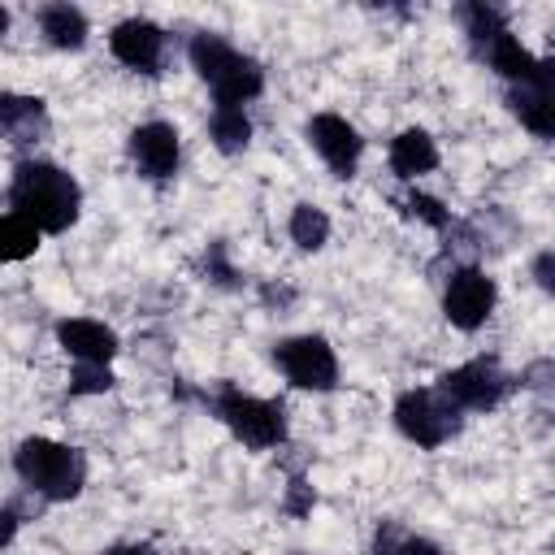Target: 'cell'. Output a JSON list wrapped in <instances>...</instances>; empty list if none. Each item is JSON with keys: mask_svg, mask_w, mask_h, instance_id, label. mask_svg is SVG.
I'll use <instances>...</instances> for the list:
<instances>
[{"mask_svg": "<svg viewBox=\"0 0 555 555\" xmlns=\"http://www.w3.org/2000/svg\"><path fill=\"white\" fill-rule=\"evenodd\" d=\"M438 390H442L460 412H490V408H499L503 395L512 390V377L503 373L499 360L477 356V360H464L460 369L442 373V377H438Z\"/></svg>", "mask_w": 555, "mask_h": 555, "instance_id": "cell-7", "label": "cell"}, {"mask_svg": "<svg viewBox=\"0 0 555 555\" xmlns=\"http://www.w3.org/2000/svg\"><path fill=\"white\" fill-rule=\"evenodd\" d=\"M308 143H312V152H317L338 178H351L356 165H360V156H364L360 130H356L347 117H338V113H317V117L308 121Z\"/></svg>", "mask_w": 555, "mask_h": 555, "instance_id": "cell-11", "label": "cell"}, {"mask_svg": "<svg viewBox=\"0 0 555 555\" xmlns=\"http://www.w3.org/2000/svg\"><path fill=\"white\" fill-rule=\"evenodd\" d=\"M13 533H17V512H13V507H4V546L13 542Z\"/></svg>", "mask_w": 555, "mask_h": 555, "instance_id": "cell-27", "label": "cell"}, {"mask_svg": "<svg viewBox=\"0 0 555 555\" xmlns=\"http://www.w3.org/2000/svg\"><path fill=\"white\" fill-rule=\"evenodd\" d=\"M438 165V143L429 139V130L421 126H408L390 139V169L403 178V182H416L421 173H429Z\"/></svg>", "mask_w": 555, "mask_h": 555, "instance_id": "cell-14", "label": "cell"}, {"mask_svg": "<svg viewBox=\"0 0 555 555\" xmlns=\"http://www.w3.org/2000/svg\"><path fill=\"white\" fill-rule=\"evenodd\" d=\"M212 412L251 451H269V447L286 442V408L278 399H260V395H247L238 386H221L212 395Z\"/></svg>", "mask_w": 555, "mask_h": 555, "instance_id": "cell-4", "label": "cell"}, {"mask_svg": "<svg viewBox=\"0 0 555 555\" xmlns=\"http://www.w3.org/2000/svg\"><path fill=\"white\" fill-rule=\"evenodd\" d=\"M13 468H17L26 490H35L39 499H52V503L74 499L82 490V481H87L82 455L74 447L56 442V438H26V442H17Z\"/></svg>", "mask_w": 555, "mask_h": 555, "instance_id": "cell-3", "label": "cell"}, {"mask_svg": "<svg viewBox=\"0 0 555 555\" xmlns=\"http://www.w3.org/2000/svg\"><path fill=\"white\" fill-rule=\"evenodd\" d=\"M56 343L74 356V364H108L117 356V334L104 321H91V317L56 321Z\"/></svg>", "mask_w": 555, "mask_h": 555, "instance_id": "cell-12", "label": "cell"}, {"mask_svg": "<svg viewBox=\"0 0 555 555\" xmlns=\"http://www.w3.org/2000/svg\"><path fill=\"white\" fill-rule=\"evenodd\" d=\"M113 386L108 364H74L69 373V395H104Z\"/></svg>", "mask_w": 555, "mask_h": 555, "instance_id": "cell-21", "label": "cell"}, {"mask_svg": "<svg viewBox=\"0 0 555 555\" xmlns=\"http://www.w3.org/2000/svg\"><path fill=\"white\" fill-rule=\"evenodd\" d=\"M507 104L512 113L520 117V126L538 139H555V87H542V82H525V87H512L507 91Z\"/></svg>", "mask_w": 555, "mask_h": 555, "instance_id": "cell-15", "label": "cell"}, {"mask_svg": "<svg viewBox=\"0 0 555 555\" xmlns=\"http://www.w3.org/2000/svg\"><path fill=\"white\" fill-rule=\"evenodd\" d=\"M403 208H408V217H416V221H425V225H434V230H447V221H451L447 204L434 199V195H421V191H412V195L403 199Z\"/></svg>", "mask_w": 555, "mask_h": 555, "instance_id": "cell-22", "label": "cell"}, {"mask_svg": "<svg viewBox=\"0 0 555 555\" xmlns=\"http://www.w3.org/2000/svg\"><path fill=\"white\" fill-rule=\"evenodd\" d=\"M499 304V286L486 269L477 264H460L451 278H447V291H442V317L455 325V330H477L490 321Z\"/></svg>", "mask_w": 555, "mask_h": 555, "instance_id": "cell-8", "label": "cell"}, {"mask_svg": "<svg viewBox=\"0 0 555 555\" xmlns=\"http://www.w3.org/2000/svg\"><path fill=\"white\" fill-rule=\"evenodd\" d=\"M460 22H464V35H468V43H473L477 52H481L494 35L507 30L503 9H494V4H460Z\"/></svg>", "mask_w": 555, "mask_h": 555, "instance_id": "cell-19", "label": "cell"}, {"mask_svg": "<svg viewBox=\"0 0 555 555\" xmlns=\"http://www.w3.org/2000/svg\"><path fill=\"white\" fill-rule=\"evenodd\" d=\"M108 52L126 69L156 78L160 65H165V30L156 22H147V17H126V22H117L108 30Z\"/></svg>", "mask_w": 555, "mask_h": 555, "instance_id": "cell-9", "label": "cell"}, {"mask_svg": "<svg viewBox=\"0 0 555 555\" xmlns=\"http://www.w3.org/2000/svg\"><path fill=\"white\" fill-rule=\"evenodd\" d=\"M130 160L139 169V178L147 182H165L178 173V160H182V139L169 121H143L130 130Z\"/></svg>", "mask_w": 555, "mask_h": 555, "instance_id": "cell-10", "label": "cell"}, {"mask_svg": "<svg viewBox=\"0 0 555 555\" xmlns=\"http://www.w3.org/2000/svg\"><path fill=\"white\" fill-rule=\"evenodd\" d=\"M273 360H278V369L286 373V382L299 386V390L325 395V390L338 386V356H334V347H330L321 334L282 338V343L273 347Z\"/></svg>", "mask_w": 555, "mask_h": 555, "instance_id": "cell-6", "label": "cell"}, {"mask_svg": "<svg viewBox=\"0 0 555 555\" xmlns=\"http://www.w3.org/2000/svg\"><path fill=\"white\" fill-rule=\"evenodd\" d=\"M208 134H212L217 152H243L247 139H251V121H247L243 108H225V104H217L212 117H208Z\"/></svg>", "mask_w": 555, "mask_h": 555, "instance_id": "cell-18", "label": "cell"}, {"mask_svg": "<svg viewBox=\"0 0 555 555\" xmlns=\"http://www.w3.org/2000/svg\"><path fill=\"white\" fill-rule=\"evenodd\" d=\"M395 429L408 442L434 451V447H442V442H451L460 434V408L442 390L416 386V390H403L395 399Z\"/></svg>", "mask_w": 555, "mask_h": 555, "instance_id": "cell-5", "label": "cell"}, {"mask_svg": "<svg viewBox=\"0 0 555 555\" xmlns=\"http://www.w3.org/2000/svg\"><path fill=\"white\" fill-rule=\"evenodd\" d=\"M104 555H156V546H147V542H117Z\"/></svg>", "mask_w": 555, "mask_h": 555, "instance_id": "cell-26", "label": "cell"}, {"mask_svg": "<svg viewBox=\"0 0 555 555\" xmlns=\"http://www.w3.org/2000/svg\"><path fill=\"white\" fill-rule=\"evenodd\" d=\"M286 230H291V243H295L299 251H321V247L330 243V217H325V208H317V204H295Z\"/></svg>", "mask_w": 555, "mask_h": 555, "instance_id": "cell-17", "label": "cell"}, {"mask_svg": "<svg viewBox=\"0 0 555 555\" xmlns=\"http://www.w3.org/2000/svg\"><path fill=\"white\" fill-rule=\"evenodd\" d=\"M35 22H39L43 43H52V48H61V52H78V48L87 43V35H91L87 13L74 9V4H43Z\"/></svg>", "mask_w": 555, "mask_h": 555, "instance_id": "cell-16", "label": "cell"}, {"mask_svg": "<svg viewBox=\"0 0 555 555\" xmlns=\"http://www.w3.org/2000/svg\"><path fill=\"white\" fill-rule=\"evenodd\" d=\"M390 555H447V551H442L438 542H429V538H421V533H416V538L408 533V538H403V542H399V546H395Z\"/></svg>", "mask_w": 555, "mask_h": 555, "instance_id": "cell-25", "label": "cell"}, {"mask_svg": "<svg viewBox=\"0 0 555 555\" xmlns=\"http://www.w3.org/2000/svg\"><path fill=\"white\" fill-rule=\"evenodd\" d=\"M78 208H82V191H78V182L61 165H52V160H22L13 169L9 212H22L43 234L69 230L78 221Z\"/></svg>", "mask_w": 555, "mask_h": 555, "instance_id": "cell-1", "label": "cell"}, {"mask_svg": "<svg viewBox=\"0 0 555 555\" xmlns=\"http://www.w3.org/2000/svg\"><path fill=\"white\" fill-rule=\"evenodd\" d=\"M529 278H533L546 295H555V251H538L533 264H529Z\"/></svg>", "mask_w": 555, "mask_h": 555, "instance_id": "cell-23", "label": "cell"}, {"mask_svg": "<svg viewBox=\"0 0 555 555\" xmlns=\"http://www.w3.org/2000/svg\"><path fill=\"white\" fill-rule=\"evenodd\" d=\"M312 503H317L312 486H304V481H291V494H286V512H291V516H304Z\"/></svg>", "mask_w": 555, "mask_h": 555, "instance_id": "cell-24", "label": "cell"}, {"mask_svg": "<svg viewBox=\"0 0 555 555\" xmlns=\"http://www.w3.org/2000/svg\"><path fill=\"white\" fill-rule=\"evenodd\" d=\"M0 126L9 134V143L26 147V143H39L48 134V104L39 95H0Z\"/></svg>", "mask_w": 555, "mask_h": 555, "instance_id": "cell-13", "label": "cell"}, {"mask_svg": "<svg viewBox=\"0 0 555 555\" xmlns=\"http://www.w3.org/2000/svg\"><path fill=\"white\" fill-rule=\"evenodd\" d=\"M39 225L35 221H26L22 212H4V221H0V243H4V260H26V256H35V247H39Z\"/></svg>", "mask_w": 555, "mask_h": 555, "instance_id": "cell-20", "label": "cell"}, {"mask_svg": "<svg viewBox=\"0 0 555 555\" xmlns=\"http://www.w3.org/2000/svg\"><path fill=\"white\" fill-rule=\"evenodd\" d=\"M186 61H191V69L208 82L212 100L225 104V108H243L247 100H256V95L264 91V69H260L251 56H243L230 39H221V35H212V30L191 35Z\"/></svg>", "mask_w": 555, "mask_h": 555, "instance_id": "cell-2", "label": "cell"}]
</instances>
